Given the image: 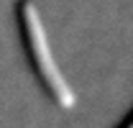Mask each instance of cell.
Here are the masks:
<instances>
[{"instance_id":"cell-1","label":"cell","mask_w":133,"mask_h":128,"mask_svg":"<svg viewBox=\"0 0 133 128\" xmlns=\"http://www.w3.org/2000/svg\"><path fill=\"white\" fill-rule=\"evenodd\" d=\"M18 18H21V26H23V39H26V46L33 56V64L38 69V77L46 85L49 95L54 97V103L59 108H74L77 103V95L72 90V85L66 82V77L62 74L59 64L51 54L49 46V36H46V28H44V21H41V13L38 8L33 5L31 0H18Z\"/></svg>"},{"instance_id":"cell-2","label":"cell","mask_w":133,"mask_h":128,"mask_svg":"<svg viewBox=\"0 0 133 128\" xmlns=\"http://www.w3.org/2000/svg\"><path fill=\"white\" fill-rule=\"evenodd\" d=\"M125 128H133V118H131V123H128V126H125Z\"/></svg>"}]
</instances>
